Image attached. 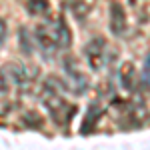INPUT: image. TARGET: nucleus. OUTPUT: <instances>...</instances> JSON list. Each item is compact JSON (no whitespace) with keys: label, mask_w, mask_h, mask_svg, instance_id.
Returning <instances> with one entry per match:
<instances>
[{"label":"nucleus","mask_w":150,"mask_h":150,"mask_svg":"<svg viewBox=\"0 0 150 150\" xmlns=\"http://www.w3.org/2000/svg\"><path fill=\"white\" fill-rule=\"evenodd\" d=\"M34 40L38 42V46L42 48V52H46L48 56H52L54 52H56L58 48V40L56 36H54V30H52V26H46V24H38L34 28Z\"/></svg>","instance_id":"f257e3e1"},{"label":"nucleus","mask_w":150,"mask_h":150,"mask_svg":"<svg viewBox=\"0 0 150 150\" xmlns=\"http://www.w3.org/2000/svg\"><path fill=\"white\" fill-rule=\"evenodd\" d=\"M104 50H106V42L104 38H94L90 40L86 48H84V54L88 58V64L92 70L102 68V62H104Z\"/></svg>","instance_id":"f03ea898"},{"label":"nucleus","mask_w":150,"mask_h":150,"mask_svg":"<svg viewBox=\"0 0 150 150\" xmlns=\"http://www.w3.org/2000/svg\"><path fill=\"white\" fill-rule=\"evenodd\" d=\"M124 30H126V10L118 0H114L110 2V32L114 36H122Z\"/></svg>","instance_id":"7ed1b4c3"},{"label":"nucleus","mask_w":150,"mask_h":150,"mask_svg":"<svg viewBox=\"0 0 150 150\" xmlns=\"http://www.w3.org/2000/svg\"><path fill=\"white\" fill-rule=\"evenodd\" d=\"M52 30H54V36H56V40H58V46L70 48V44H72V32H70L68 22L64 20V16H56L54 18Z\"/></svg>","instance_id":"20e7f679"},{"label":"nucleus","mask_w":150,"mask_h":150,"mask_svg":"<svg viewBox=\"0 0 150 150\" xmlns=\"http://www.w3.org/2000/svg\"><path fill=\"white\" fill-rule=\"evenodd\" d=\"M8 72H10V76L14 78L16 84H28L34 78V74H32L34 70L28 64H24V62H10L8 64Z\"/></svg>","instance_id":"39448f33"},{"label":"nucleus","mask_w":150,"mask_h":150,"mask_svg":"<svg viewBox=\"0 0 150 150\" xmlns=\"http://www.w3.org/2000/svg\"><path fill=\"white\" fill-rule=\"evenodd\" d=\"M46 104H48V110H50V116L56 120V124H62V122H64V110H66L68 104L54 92L46 98Z\"/></svg>","instance_id":"423d86ee"},{"label":"nucleus","mask_w":150,"mask_h":150,"mask_svg":"<svg viewBox=\"0 0 150 150\" xmlns=\"http://www.w3.org/2000/svg\"><path fill=\"white\" fill-rule=\"evenodd\" d=\"M62 68H64V72L68 74L72 80H76V82H82L84 84V76H82V72H80V66H78V60L74 56H66L64 58V62H62Z\"/></svg>","instance_id":"0eeeda50"},{"label":"nucleus","mask_w":150,"mask_h":150,"mask_svg":"<svg viewBox=\"0 0 150 150\" xmlns=\"http://www.w3.org/2000/svg\"><path fill=\"white\" fill-rule=\"evenodd\" d=\"M26 8L32 16H44L50 12V2L48 0H26Z\"/></svg>","instance_id":"6e6552de"},{"label":"nucleus","mask_w":150,"mask_h":150,"mask_svg":"<svg viewBox=\"0 0 150 150\" xmlns=\"http://www.w3.org/2000/svg\"><path fill=\"white\" fill-rule=\"evenodd\" d=\"M120 82H122V86L126 88V90H132L134 88V66L132 64H124L122 70H120Z\"/></svg>","instance_id":"1a4fd4ad"},{"label":"nucleus","mask_w":150,"mask_h":150,"mask_svg":"<svg viewBox=\"0 0 150 150\" xmlns=\"http://www.w3.org/2000/svg\"><path fill=\"white\" fill-rule=\"evenodd\" d=\"M20 48L24 54H32V32H28L26 28L20 30Z\"/></svg>","instance_id":"9d476101"},{"label":"nucleus","mask_w":150,"mask_h":150,"mask_svg":"<svg viewBox=\"0 0 150 150\" xmlns=\"http://www.w3.org/2000/svg\"><path fill=\"white\" fill-rule=\"evenodd\" d=\"M140 78H142V82L150 88V54L146 56V60H144V66H142V74H140Z\"/></svg>","instance_id":"9b49d317"},{"label":"nucleus","mask_w":150,"mask_h":150,"mask_svg":"<svg viewBox=\"0 0 150 150\" xmlns=\"http://www.w3.org/2000/svg\"><path fill=\"white\" fill-rule=\"evenodd\" d=\"M6 36H8V26H6L4 18H0V46L6 42Z\"/></svg>","instance_id":"f8f14e48"},{"label":"nucleus","mask_w":150,"mask_h":150,"mask_svg":"<svg viewBox=\"0 0 150 150\" xmlns=\"http://www.w3.org/2000/svg\"><path fill=\"white\" fill-rule=\"evenodd\" d=\"M6 92H8V80H6L4 72L0 70V94H6Z\"/></svg>","instance_id":"ddd939ff"}]
</instances>
